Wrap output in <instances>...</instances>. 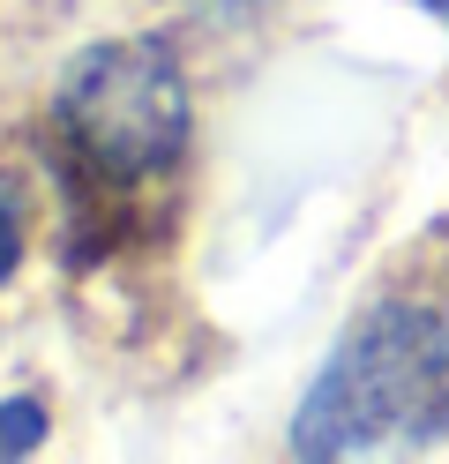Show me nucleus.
<instances>
[{
    "label": "nucleus",
    "instance_id": "obj_3",
    "mask_svg": "<svg viewBox=\"0 0 449 464\" xmlns=\"http://www.w3.org/2000/svg\"><path fill=\"white\" fill-rule=\"evenodd\" d=\"M45 442V404L38 397H8L0 404V457H30Z\"/></svg>",
    "mask_w": 449,
    "mask_h": 464
},
{
    "label": "nucleus",
    "instance_id": "obj_5",
    "mask_svg": "<svg viewBox=\"0 0 449 464\" xmlns=\"http://www.w3.org/2000/svg\"><path fill=\"white\" fill-rule=\"evenodd\" d=\"M419 8H427V15H442V23H449V0H419Z\"/></svg>",
    "mask_w": 449,
    "mask_h": 464
},
{
    "label": "nucleus",
    "instance_id": "obj_4",
    "mask_svg": "<svg viewBox=\"0 0 449 464\" xmlns=\"http://www.w3.org/2000/svg\"><path fill=\"white\" fill-rule=\"evenodd\" d=\"M15 263H23V202L0 195V285L15 277Z\"/></svg>",
    "mask_w": 449,
    "mask_h": 464
},
{
    "label": "nucleus",
    "instance_id": "obj_6",
    "mask_svg": "<svg viewBox=\"0 0 449 464\" xmlns=\"http://www.w3.org/2000/svg\"><path fill=\"white\" fill-rule=\"evenodd\" d=\"M232 8H255V0H232Z\"/></svg>",
    "mask_w": 449,
    "mask_h": 464
},
{
    "label": "nucleus",
    "instance_id": "obj_1",
    "mask_svg": "<svg viewBox=\"0 0 449 464\" xmlns=\"http://www.w3.org/2000/svg\"><path fill=\"white\" fill-rule=\"evenodd\" d=\"M449 434V314L382 300L337 337L292 412V457L427 450Z\"/></svg>",
    "mask_w": 449,
    "mask_h": 464
},
{
    "label": "nucleus",
    "instance_id": "obj_2",
    "mask_svg": "<svg viewBox=\"0 0 449 464\" xmlns=\"http://www.w3.org/2000/svg\"><path fill=\"white\" fill-rule=\"evenodd\" d=\"M188 75L165 38H98L60 68L53 128L98 188H142L188 150Z\"/></svg>",
    "mask_w": 449,
    "mask_h": 464
}]
</instances>
